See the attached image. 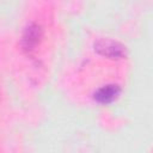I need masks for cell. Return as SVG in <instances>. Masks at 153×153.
Returning <instances> with one entry per match:
<instances>
[{"label": "cell", "mask_w": 153, "mask_h": 153, "mask_svg": "<svg viewBox=\"0 0 153 153\" xmlns=\"http://www.w3.org/2000/svg\"><path fill=\"white\" fill-rule=\"evenodd\" d=\"M39 32H41V29L35 24H31L25 29L23 35V45L25 49H32L38 43L41 37Z\"/></svg>", "instance_id": "obj_3"}, {"label": "cell", "mask_w": 153, "mask_h": 153, "mask_svg": "<svg viewBox=\"0 0 153 153\" xmlns=\"http://www.w3.org/2000/svg\"><path fill=\"white\" fill-rule=\"evenodd\" d=\"M121 93V88L116 84H108L102 87H99L94 93L93 98L96 102L100 104H109L117 99V97Z\"/></svg>", "instance_id": "obj_2"}, {"label": "cell", "mask_w": 153, "mask_h": 153, "mask_svg": "<svg viewBox=\"0 0 153 153\" xmlns=\"http://www.w3.org/2000/svg\"><path fill=\"white\" fill-rule=\"evenodd\" d=\"M94 50L105 57L109 59H123L127 55V49L126 47L114 39L110 38H99L94 42Z\"/></svg>", "instance_id": "obj_1"}]
</instances>
